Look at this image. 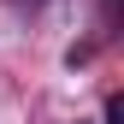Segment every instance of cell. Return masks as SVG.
<instances>
[{
	"label": "cell",
	"instance_id": "1",
	"mask_svg": "<svg viewBox=\"0 0 124 124\" xmlns=\"http://www.w3.org/2000/svg\"><path fill=\"white\" fill-rule=\"evenodd\" d=\"M106 124H124V95H106Z\"/></svg>",
	"mask_w": 124,
	"mask_h": 124
}]
</instances>
